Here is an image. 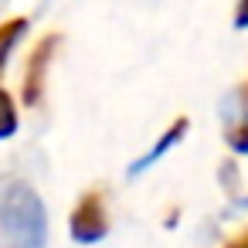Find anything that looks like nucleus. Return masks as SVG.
Listing matches in <instances>:
<instances>
[{"mask_svg":"<svg viewBox=\"0 0 248 248\" xmlns=\"http://www.w3.org/2000/svg\"><path fill=\"white\" fill-rule=\"evenodd\" d=\"M0 228L7 231L11 245L17 248H45L48 214L41 197L28 184H11L0 194Z\"/></svg>","mask_w":248,"mask_h":248,"instance_id":"nucleus-1","label":"nucleus"},{"mask_svg":"<svg viewBox=\"0 0 248 248\" xmlns=\"http://www.w3.org/2000/svg\"><path fill=\"white\" fill-rule=\"evenodd\" d=\"M109 231V221H106V204L99 194H85L75 211H72V238L82 241V245H92L99 238H106Z\"/></svg>","mask_w":248,"mask_h":248,"instance_id":"nucleus-2","label":"nucleus"},{"mask_svg":"<svg viewBox=\"0 0 248 248\" xmlns=\"http://www.w3.org/2000/svg\"><path fill=\"white\" fill-rule=\"evenodd\" d=\"M58 34H51V38H45L38 48H34V55H31V62H28V75H24V102L28 106H34L38 99H41V89H45V75H48V65H51V55H55V48H58Z\"/></svg>","mask_w":248,"mask_h":248,"instance_id":"nucleus-3","label":"nucleus"},{"mask_svg":"<svg viewBox=\"0 0 248 248\" xmlns=\"http://www.w3.org/2000/svg\"><path fill=\"white\" fill-rule=\"evenodd\" d=\"M184 133H187V119H177V123H173V126L163 133V140H160V143H156V146H153L146 156H140V160L133 163V173H140V170H146L153 160H160V156H163V153H167V150H170V146H173V143H177Z\"/></svg>","mask_w":248,"mask_h":248,"instance_id":"nucleus-4","label":"nucleus"},{"mask_svg":"<svg viewBox=\"0 0 248 248\" xmlns=\"http://www.w3.org/2000/svg\"><path fill=\"white\" fill-rule=\"evenodd\" d=\"M24 31H28V21H24V17H14V21H7V24H0V72H4L7 55L14 51V45L21 41Z\"/></svg>","mask_w":248,"mask_h":248,"instance_id":"nucleus-5","label":"nucleus"},{"mask_svg":"<svg viewBox=\"0 0 248 248\" xmlns=\"http://www.w3.org/2000/svg\"><path fill=\"white\" fill-rule=\"evenodd\" d=\"M14 129H17V109H14V99L0 89V140H7V136H14Z\"/></svg>","mask_w":248,"mask_h":248,"instance_id":"nucleus-6","label":"nucleus"},{"mask_svg":"<svg viewBox=\"0 0 248 248\" xmlns=\"http://www.w3.org/2000/svg\"><path fill=\"white\" fill-rule=\"evenodd\" d=\"M228 143H231V150L248 153V126H234V129L228 133Z\"/></svg>","mask_w":248,"mask_h":248,"instance_id":"nucleus-7","label":"nucleus"},{"mask_svg":"<svg viewBox=\"0 0 248 248\" xmlns=\"http://www.w3.org/2000/svg\"><path fill=\"white\" fill-rule=\"evenodd\" d=\"M234 28H248V4L238 7V14H234Z\"/></svg>","mask_w":248,"mask_h":248,"instance_id":"nucleus-8","label":"nucleus"},{"mask_svg":"<svg viewBox=\"0 0 248 248\" xmlns=\"http://www.w3.org/2000/svg\"><path fill=\"white\" fill-rule=\"evenodd\" d=\"M228 248H248V234H241V238H238V241H231Z\"/></svg>","mask_w":248,"mask_h":248,"instance_id":"nucleus-9","label":"nucleus"},{"mask_svg":"<svg viewBox=\"0 0 248 248\" xmlns=\"http://www.w3.org/2000/svg\"><path fill=\"white\" fill-rule=\"evenodd\" d=\"M0 248H17V245H0Z\"/></svg>","mask_w":248,"mask_h":248,"instance_id":"nucleus-10","label":"nucleus"},{"mask_svg":"<svg viewBox=\"0 0 248 248\" xmlns=\"http://www.w3.org/2000/svg\"><path fill=\"white\" fill-rule=\"evenodd\" d=\"M245 102H248V92H245Z\"/></svg>","mask_w":248,"mask_h":248,"instance_id":"nucleus-11","label":"nucleus"}]
</instances>
